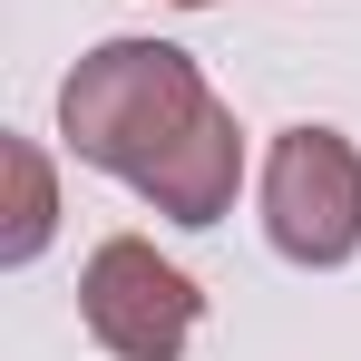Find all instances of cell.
Instances as JSON below:
<instances>
[{
    "label": "cell",
    "mask_w": 361,
    "mask_h": 361,
    "mask_svg": "<svg viewBox=\"0 0 361 361\" xmlns=\"http://www.w3.org/2000/svg\"><path fill=\"white\" fill-rule=\"evenodd\" d=\"M10 185H20V205H10L0 254H10V264H30V254L49 244V225H59V185H49V157H39L30 137H10Z\"/></svg>",
    "instance_id": "4"
},
{
    "label": "cell",
    "mask_w": 361,
    "mask_h": 361,
    "mask_svg": "<svg viewBox=\"0 0 361 361\" xmlns=\"http://www.w3.org/2000/svg\"><path fill=\"white\" fill-rule=\"evenodd\" d=\"M195 302L205 293L185 283L157 244H137V235H108L88 254V274H78V322L118 361H176L185 332H195Z\"/></svg>",
    "instance_id": "3"
},
{
    "label": "cell",
    "mask_w": 361,
    "mask_h": 361,
    "mask_svg": "<svg viewBox=\"0 0 361 361\" xmlns=\"http://www.w3.org/2000/svg\"><path fill=\"white\" fill-rule=\"evenodd\" d=\"M59 137H68L78 166L127 176L176 225H215L235 205V176H244L235 118L215 108L205 68L185 49H166V39H108V49H88L68 68V88H59Z\"/></svg>",
    "instance_id": "1"
},
{
    "label": "cell",
    "mask_w": 361,
    "mask_h": 361,
    "mask_svg": "<svg viewBox=\"0 0 361 361\" xmlns=\"http://www.w3.org/2000/svg\"><path fill=\"white\" fill-rule=\"evenodd\" d=\"M264 225L293 264L361 254V147L342 127H283L264 157Z\"/></svg>",
    "instance_id": "2"
},
{
    "label": "cell",
    "mask_w": 361,
    "mask_h": 361,
    "mask_svg": "<svg viewBox=\"0 0 361 361\" xmlns=\"http://www.w3.org/2000/svg\"><path fill=\"white\" fill-rule=\"evenodd\" d=\"M166 10H205V0H166Z\"/></svg>",
    "instance_id": "5"
}]
</instances>
